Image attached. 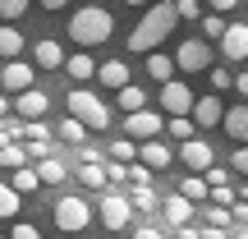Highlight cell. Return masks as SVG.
Masks as SVG:
<instances>
[{
  "mask_svg": "<svg viewBox=\"0 0 248 239\" xmlns=\"http://www.w3.org/2000/svg\"><path fill=\"white\" fill-rule=\"evenodd\" d=\"M175 23H179L175 5H152L147 14L138 18V28L129 32V51H156V46L175 32Z\"/></svg>",
  "mask_w": 248,
  "mask_h": 239,
  "instance_id": "obj_1",
  "label": "cell"
},
{
  "mask_svg": "<svg viewBox=\"0 0 248 239\" xmlns=\"http://www.w3.org/2000/svg\"><path fill=\"white\" fill-rule=\"evenodd\" d=\"M110 32H115V18H110V9H101V5H83L78 14L69 18V37L83 46V51L110 42Z\"/></svg>",
  "mask_w": 248,
  "mask_h": 239,
  "instance_id": "obj_2",
  "label": "cell"
},
{
  "mask_svg": "<svg viewBox=\"0 0 248 239\" xmlns=\"http://www.w3.org/2000/svg\"><path fill=\"white\" fill-rule=\"evenodd\" d=\"M64 106H69V115L78 120L83 129H106V124H110L106 101H101L97 92H88V88H74L69 97H64Z\"/></svg>",
  "mask_w": 248,
  "mask_h": 239,
  "instance_id": "obj_3",
  "label": "cell"
},
{
  "mask_svg": "<svg viewBox=\"0 0 248 239\" xmlns=\"http://www.w3.org/2000/svg\"><path fill=\"white\" fill-rule=\"evenodd\" d=\"M92 221V207L83 203V198H60L55 203V225H60L64 235H83Z\"/></svg>",
  "mask_w": 248,
  "mask_h": 239,
  "instance_id": "obj_4",
  "label": "cell"
},
{
  "mask_svg": "<svg viewBox=\"0 0 248 239\" xmlns=\"http://www.w3.org/2000/svg\"><path fill=\"white\" fill-rule=\"evenodd\" d=\"M170 60H175V69L202 74V69H212V46H207V42H198V37H188V42H179V51L170 55Z\"/></svg>",
  "mask_w": 248,
  "mask_h": 239,
  "instance_id": "obj_5",
  "label": "cell"
},
{
  "mask_svg": "<svg viewBox=\"0 0 248 239\" xmlns=\"http://www.w3.org/2000/svg\"><path fill=\"white\" fill-rule=\"evenodd\" d=\"M156 106H166L170 115H188V106H193V88H188V83H179V79H166V83H161Z\"/></svg>",
  "mask_w": 248,
  "mask_h": 239,
  "instance_id": "obj_6",
  "label": "cell"
},
{
  "mask_svg": "<svg viewBox=\"0 0 248 239\" xmlns=\"http://www.w3.org/2000/svg\"><path fill=\"white\" fill-rule=\"evenodd\" d=\"M0 79H5V92H23V88H32V83H37V69L28 60H18V55H9L5 69H0Z\"/></svg>",
  "mask_w": 248,
  "mask_h": 239,
  "instance_id": "obj_7",
  "label": "cell"
},
{
  "mask_svg": "<svg viewBox=\"0 0 248 239\" xmlns=\"http://www.w3.org/2000/svg\"><path fill=\"white\" fill-rule=\"evenodd\" d=\"M161 129H166L161 115H156V111H147V106L129 111V120H124V133H129V138H156Z\"/></svg>",
  "mask_w": 248,
  "mask_h": 239,
  "instance_id": "obj_8",
  "label": "cell"
},
{
  "mask_svg": "<svg viewBox=\"0 0 248 239\" xmlns=\"http://www.w3.org/2000/svg\"><path fill=\"white\" fill-rule=\"evenodd\" d=\"M221 111H225V101L216 97V92H207V97H193V106H188V115H193V124H202V129H212V124H221Z\"/></svg>",
  "mask_w": 248,
  "mask_h": 239,
  "instance_id": "obj_9",
  "label": "cell"
},
{
  "mask_svg": "<svg viewBox=\"0 0 248 239\" xmlns=\"http://www.w3.org/2000/svg\"><path fill=\"white\" fill-rule=\"evenodd\" d=\"M179 161H184L188 170H207L216 161V152H212V143H198V138H184L179 143Z\"/></svg>",
  "mask_w": 248,
  "mask_h": 239,
  "instance_id": "obj_10",
  "label": "cell"
},
{
  "mask_svg": "<svg viewBox=\"0 0 248 239\" xmlns=\"http://www.w3.org/2000/svg\"><path fill=\"white\" fill-rule=\"evenodd\" d=\"M221 51L225 60H248V23H230L221 32Z\"/></svg>",
  "mask_w": 248,
  "mask_h": 239,
  "instance_id": "obj_11",
  "label": "cell"
},
{
  "mask_svg": "<svg viewBox=\"0 0 248 239\" xmlns=\"http://www.w3.org/2000/svg\"><path fill=\"white\" fill-rule=\"evenodd\" d=\"M133 157H138L147 170H166L170 166V147H166V143H156V138H142L138 147H133Z\"/></svg>",
  "mask_w": 248,
  "mask_h": 239,
  "instance_id": "obj_12",
  "label": "cell"
},
{
  "mask_svg": "<svg viewBox=\"0 0 248 239\" xmlns=\"http://www.w3.org/2000/svg\"><path fill=\"white\" fill-rule=\"evenodd\" d=\"M129 216H133L129 198H120V193H106V198H101V221H106V225H110L115 235H120V225L129 221Z\"/></svg>",
  "mask_w": 248,
  "mask_h": 239,
  "instance_id": "obj_13",
  "label": "cell"
},
{
  "mask_svg": "<svg viewBox=\"0 0 248 239\" xmlns=\"http://www.w3.org/2000/svg\"><path fill=\"white\" fill-rule=\"evenodd\" d=\"M14 106H18V115H23V120H42L46 115V92L42 88H37V83H32V88H23V92H14Z\"/></svg>",
  "mask_w": 248,
  "mask_h": 239,
  "instance_id": "obj_14",
  "label": "cell"
},
{
  "mask_svg": "<svg viewBox=\"0 0 248 239\" xmlns=\"http://www.w3.org/2000/svg\"><path fill=\"white\" fill-rule=\"evenodd\" d=\"M221 129L230 133L234 143H248V106H230V111H221Z\"/></svg>",
  "mask_w": 248,
  "mask_h": 239,
  "instance_id": "obj_15",
  "label": "cell"
},
{
  "mask_svg": "<svg viewBox=\"0 0 248 239\" xmlns=\"http://www.w3.org/2000/svg\"><path fill=\"white\" fill-rule=\"evenodd\" d=\"M32 60L42 64V69H60V64H64V51H60V42H51V37H42V42L32 46Z\"/></svg>",
  "mask_w": 248,
  "mask_h": 239,
  "instance_id": "obj_16",
  "label": "cell"
},
{
  "mask_svg": "<svg viewBox=\"0 0 248 239\" xmlns=\"http://www.w3.org/2000/svg\"><path fill=\"white\" fill-rule=\"evenodd\" d=\"M97 79L115 92V88H124V83H129V64H124V60H106V64H97Z\"/></svg>",
  "mask_w": 248,
  "mask_h": 239,
  "instance_id": "obj_17",
  "label": "cell"
},
{
  "mask_svg": "<svg viewBox=\"0 0 248 239\" xmlns=\"http://www.w3.org/2000/svg\"><path fill=\"white\" fill-rule=\"evenodd\" d=\"M60 69L69 74V79H92V74H97V60H92L88 51H78V55H64Z\"/></svg>",
  "mask_w": 248,
  "mask_h": 239,
  "instance_id": "obj_18",
  "label": "cell"
},
{
  "mask_svg": "<svg viewBox=\"0 0 248 239\" xmlns=\"http://www.w3.org/2000/svg\"><path fill=\"white\" fill-rule=\"evenodd\" d=\"M161 212H166V221H170V225H184L188 216H193V203L179 193V198H166V203H161Z\"/></svg>",
  "mask_w": 248,
  "mask_h": 239,
  "instance_id": "obj_19",
  "label": "cell"
},
{
  "mask_svg": "<svg viewBox=\"0 0 248 239\" xmlns=\"http://www.w3.org/2000/svg\"><path fill=\"white\" fill-rule=\"evenodd\" d=\"M147 74H152L156 83L175 79V60H170V55H161V51H147Z\"/></svg>",
  "mask_w": 248,
  "mask_h": 239,
  "instance_id": "obj_20",
  "label": "cell"
},
{
  "mask_svg": "<svg viewBox=\"0 0 248 239\" xmlns=\"http://www.w3.org/2000/svg\"><path fill=\"white\" fill-rule=\"evenodd\" d=\"M37 184H42V179H37V170H28V166H14V175H9V189H14V193H32Z\"/></svg>",
  "mask_w": 248,
  "mask_h": 239,
  "instance_id": "obj_21",
  "label": "cell"
},
{
  "mask_svg": "<svg viewBox=\"0 0 248 239\" xmlns=\"http://www.w3.org/2000/svg\"><path fill=\"white\" fill-rule=\"evenodd\" d=\"M18 51H23V32H14L9 23H0V55L9 60V55H18Z\"/></svg>",
  "mask_w": 248,
  "mask_h": 239,
  "instance_id": "obj_22",
  "label": "cell"
},
{
  "mask_svg": "<svg viewBox=\"0 0 248 239\" xmlns=\"http://www.w3.org/2000/svg\"><path fill=\"white\" fill-rule=\"evenodd\" d=\"M115 92H120V106H124V111L147 106V92H142V88H133V83H124V88H115Z\"/></svg>",
  "mask_w": 248,
  "mask_h": 239,
  "instance_id": "obj_23",
  "label": "cell"
},
{
  "mask_svg": "<svg viewBox=\"0 0 248 239\" xmlns=\"http://www.w3.org/2000/svg\"><path fill=\"white\" fill-rule=\"evenodd\" d=\"M37 179H46V184H60L64 179V166L55 157H42V166H37Z\"/></svg>",
  "mask_w": 248,
  "mask_h": 239,
  "instance_id": "obj_24",
  "label": "cell"
},
{
  "mask_svg": "<svg viewBox=\"0 0 248 239\" xmlns=\"http://www.w3.org/2000/svg\"><path fill=\"white\" fill-rule=\"evenodd\" d=\"M23 161H28V152H23V147H18V143H14V138H9V143H5V147H0V166H9V170H14V166H23Z\"/></svg>",
  "mask_w": 248,
  "mask_h": 239,
  "instance_id": "obj_25",
  "label": "cell"
},
{
  "mask_svg": "<svg viewBox=\"0 0 248 239\" xmlns=\"http://www.w3.org/2000/svg\"><path fill=\"white\" fill-rule=\"evenodd\" d=\"M129 207H138V212H152V207H156L152 189H147V184H133V193H129Z\"/></svg>",
  "mask_w": 248,
  "mask_h": 239,
  "instance_id": "obj_26",
  "label": "cell"
},
{
  "mask_svg": "<svg viewBox=\"0 0 248 239\" xmlns=\"http://www.w3.org/2000/svg\"><path fill=\"white\" fill-rule=\"evenodd\" d=\"M83 184L101 189V184H106V166H101V161H88V166H83Z\"/></svg>",
  "mask_w": 248,
  "mask_h": 239,
  "instance_id": "obj_27",
  "label": "cell"
},
{
  "mask_svg": "<svg viewBox=\"0 0 248 239\" xmlns=\"http://www.w3.org/2000/svg\"><path fill=\"white\" fill-rule=\"evenodd\" d=\"M166 129H170V138H179V143H184V138H193V120H188V115H170Z\"/></svg>",
  "mask_w": 248,
  "mask_h": 239,
  "instance_id": "obj_28",
  "label": "cell"
},
{
  "mask_svg": "<svg viewBox=\"0 0 248 239\" xmlns=\"http://www.w3.org/2000/svg\"><path fill=\"white\" fill-rule=\"evenodd\" d=\"M18 198L23 193H14L9 184H0V216H18Z\"/></svg>",
  "mask_w": 248,
  "mask_h": 239,
  "instance_id": "obj_29",
  "label": "cell"
},
{
  "mask_svg": "<svg viewBox=\"0 0 248 239\" xmlns=\"http://www.w3.org/2000/svg\"><path fill=\"white\" fill-rule=\"evenodd\" d=\"M28 5H32V0H0V23H14Z\"/></svg>",
  "mask_w": 248,
  "mask_h": 239,
  "instance_id": "obj_30",
  "label": "cell"
},
{
  "mask_svg": "<svg viewBox=\"0 0 248 239\" xmlns=\"http://www.w3.org/2000/svg\"><path fill=\"white\" fill-rule=\"evenodd\" d=\"M179 193H184L188 203H198V198H207V179H193V175H188L184 184H179Z\"/></svg>",
  "mask_w": 248,
  "mask_h": 239,
  "instance_id": "obj_31",
  "label": "cell"
},
{
  "mask_svg": "<svg viewBox=\"0 0 248 239\" xmlns=\"http://www.w3.org/2000/svg\"><path fill=\"white\" fill-rule=\"evenodd\" d=\"M60 138H64V143H78V147H83V143H88V138H83V124L74 120V115H69V120L60 124Z\"/></svg>",
  "mask_w": 248,
  "mask_h": 239,
  "instance_id": "obj_32",
  "label": "cell"
},
{
  "mask_svg": "<svg viewBox=\"0 0 248 239\" xmlns=\"http://www.w3.org/2000/svg\"><path fill=\"white\" fill-rule=\"evenodd\" d=\"M124 179H129V184H152V170L138 161V166H124Z\"/></svg>",
  "mask_w": 248,
  "mask_h": 239,
  "instance_id": "obj_33",
  "label": "cell"
},
{
  "mask_svg": "<svg viewBox=\"0 0 248 239\" xmlns=\"http://www.w3.org/2000/svg\"><path fill=\"white\" fill-rule=\"evenodd\" d=\"M23 133H28L32 143H51V129H46L42 120H28V124H23Z\"/></svg>",
  "mask_w": 248,
  "mask_h": 239,
  "instance_id": "obj_34",
  "label": "cell"
},
{
  "mask_svg": "<svg viewBox=\"0 0 248 239\" xmlns=\"http://www.w3.org/2000/svg\"><path fill=\"white\" fill-rule=\"evenodd\" d=\"M207 193H212V203H216V207H230V203H234L230 184H207Z\"/></svg>",
  "mask_w": 248,
  "mask_h": 239,
  "instance_id": "obj_35",
  "label": "cell"
},
{
  "mask_svg": "<svg viewBox=\"0 0 248 239\" xmlns=\"http://www.w3.org/2000/svg\"><path fill=\"white\" fill-rule=\"evenodd\" d=\"M202 32H207V37H221V32H225V18H221V14H207V18H202Z\"/></svg>",
  "mask_w": 248,
  "mask_h": 239,
  "instance_id": "obj_36",
  "label": "cell"
},
{
  "mask_svg": "<svg viewBox=\"0 0 248 239\" xmlns=\"http://www.w3.org/2000/svg\"><path fill=\"white\" fill-rule=\"evenodd\" d=\"M207 184H230V170L212 161V166H207Z\"/></svg>",
  "mask_w": 248,
  "mask_h": 239,
  "instance_id": "obj_37",
  "label": "cell"
},
{
  "mask_svg": "<svg viewBox=\"0 0 248 239\" xmlns=\"http://www.w3.org/2000/svg\"><path fill=\"white\" fill-rule=\"evenodd\" d=\"M207 79H212V88H216V92L230 88V69H207Z\"/></svg>",
  "mask_w": 248,
  "mask_h": 239,
  "instance_id": "obj_38",
  "label": "cell"
},
{
  "mask_svg": "<svg viewBox=\"0 0 248 239\" xmlns=\"http://www.w3.org/2000/svg\"><path fill=\"white\" fill-rule=\"evenodd\" d=\"M207 221H212V225H230L234 216H230V207H216V203H212V212H207Z\"/></svg>",
  "mask_w": 248,
  "mask_h": 239,
  "instance_id": "obj_39",
  "label": "cell"
},
{
  "mask_svg": "<svg viewBox=\"0 0 248 239\" xmlns=\"http://www.w3.org/2000/svg\"><path fill=\"white\" fill-rule=\"evenodd\" d=\"M110 161H133V143H110Z\"/></svg>",
  "mask_w": 248,
  "mask_h": 239,
  "instance_id": "obj_40",
  "label": "cell"
},
{
  "mask_svg": "<svg viewBox=\"0 0 248 239\" xmlns=\"http://www.w3.org/2000/svg\"><path fill=\"white\" fill-rule=\"evenodd\" d=\"M9 239H42V235H37V225H28V221H18L14 230H9Z\"/></svg>",
  "mask_w": 248,
  "mask_h": 239,
  "instance_id": "obj_41",
  "label": "cell"
},
{
  "mask_svg": "<svg viewBox=\"0 0 248 239\" xmlns=\"http://www.w3.org/2000/svg\"><path fill=\"white\" fill-rule=\"evenodd\" d=\"M230 170H239V175H248V143H244V147H239V152L230 157Z\"/></svg>",
  "mask_w": 248,
  "mask_h": 239,
  "instance_id": "obj_42",
  "label": "cell"
},
{
  "mask_svg": "<svg viewBox=\"0 0 248 239\" xmlns=\"http://www.w3.org/2000/svg\"><path fill=\"white\" fill-rule=\"evenodd\" d=\"M175 14L179 18H198V0H175Z\"/></svg>",
  "mask_w": 248,
  "mask_h": 239,
  "instance_id": "obj_43",
  "label": "cell"
},
{
  "mask_svg": "<svg viewBox=\"0 0 248 239\" xmlns=\"http://www.w3.org/2000/svg\"><path fill=\"white\" fill-rule=\"evenodd\" d=\"M225 235H230V225H212V221H207V230H198V239H225Z\"/></svg>",
  "mask_w": 248,
  "mask_h": 239,
  "instance_id": "obj_44",
  "label": "cell"
},
{
  "mask_svg": "<svg viewBox=\"0 0 248 239\" xmlns=\"http://www.w3.org/2000/svg\"><path fill=\"white\" fill-rule=\"evenodd\" d=\"M175 235H179V239H198V225H188V221H184V225H175Z\"/></svg>",
  "mask_w": 248,
  "mask_h": 239,
  "instance_id": "obj_45",
  "label": "cell"
},
{
  "mask_svg": "<svg viewBox=\"0 0 248 239\" xmlns=\"http://www.w3.org/2000/svg\"><path fill=\"white\" fill-rule=\"evenodd\" d=\"M133 239H166V235H161V230H156V225H147V230H138V235H133Z\"/></svg>",
  "mask_w": 248,
  "mask_h": 239,
  "instance_id": "obj_46",
  "label": "cell"
},
{
  "mask_svg": "<svg viewBox=\"0 0 248 239\" xmlns=\"http://www.w3.org/2000/svg\"><path fill=\"white\" fill-rule=\"evenodd\" d=\"M234 5H239V0H212V9H216V14H225V9H234Z\"/></svg>",
  "mask_w": 248,
  "mask_h": 239,
  "instance_id": "obj_47",
  "label": "cell"
},
{
  "mask_svg": "<svg viewBox=\"0 0 248 239\" xmlns=\"http://www.w3.org/2000/svg\"><path fill=\"white\" fill-rule=\"evenodd\" d=\"M234 88H239V97H248V74H239V79H234Z\"/></svg>",
  "mask_w": 248,
  "mask_h": 239,
  "instance_id": "obj_48",
  "label": "cell"
},
{
  "mask_svg": "<svg viewBox=\"0 0 248 239\" xmlns=\"http://www.w3.org/2000/svg\"><path fill=\"white\" fill-rule=\"evenodd\" d=\"M225 239H248V225H239V230H230Z\"/></svg>",
  "mask_w": 248,
  "mask_h": 239,
  "instance_id": "obj_49",
  "label": "cell"
},
{
  "mask_svg": "<svg viewBox=\"0 0 248 239\" xmlns=\"http://www.w3.org/2000/svg\"><path fill=\"white\" fill-rule=\"evenodd\" d=\"M42 5H46V9H64L69 0H42Z\"/></svg>",
  "mask_w": 248,
  "mask_h": 239,
  "instance_id": "obj_50",
  "label": "cell"
},
{
  "mask_svg": "<svg viewBox=\"0 0 248 239\" xmlns=\"http://www.w3.org/2000/svg\"><path fill=\"white\" fill-rule=\"evenodd\" d=\"M0 115H9V97H5V92H0Z\"/></svg>",
  "mask_w": 248,
  "mask_h": 239,
  "instance_id": "obj_51",
  "label": "cell"
},
{
  "mask_svg": "<svg viewBox=\"0 0 248 239\" xmlns=\"http://www.w3.org/2000/svg\"><path fill=\"white\" fill-rule=\"evenodd\" d=\"M129 5H147V0H129Z\"/></svg>",
  "mask_w": 248,
  "mask_h": 239,
  "instance_id": "obj_52",
  "label": "cell"
},
{
  "mask_svg": "<svg viewBox=\"0 0 248 239\" xmlns=\"http://www.w3.org/2000/svg\"><path fill=\"white\" fill-rule=\"evenodd\" d=\"M244 203H248V189H244Z\"/></svg>",
  "mask_w": 248,
  "mask_h": 239,
  "instance_id": "obj_53",
  "label": "cell"
},
{
  "mask_svg": "<svg viewBox=\"0 0 248 239\" xmlns=\"http://www.w3.org/2000/svg\"><path fill=\"white\" fill-rule=\"evenodd\" d=\"M0 239H5V235H0Z\"/></svg>",
  "mask_w": 248,
  "mask_h": 239,
  "instance_id": "obj_54",
  "label": "cell"
},
{
  "mask_svg": "<svg viewBox=\"0 0 248 239\" xmlns=\"http://www.w3.org/2000/svg\"><path fill=\"white\" fill-rule=\"evenodd\" d=\"M74 239H78V235H74Z\"/></svg>",
  "mask_w": 248,
  "mask_h": 239,
  "instance_id": "obj_55",
  "label": "cell"
},
{
  "mask_svg": "<svg viewBox=\"0 0 248 239\" xmlns=\"http://www.w3.org/2000/svg\"><path fill=\"white\" fill-rule=\"evenodd\" d=\"M115 239H120V235H115Z\"/></svg>",
  "mask_w": 248,
  "mask_h": 239,
  "instance_id": "obj_56",
  "label": "cell"
}]
</instances>
